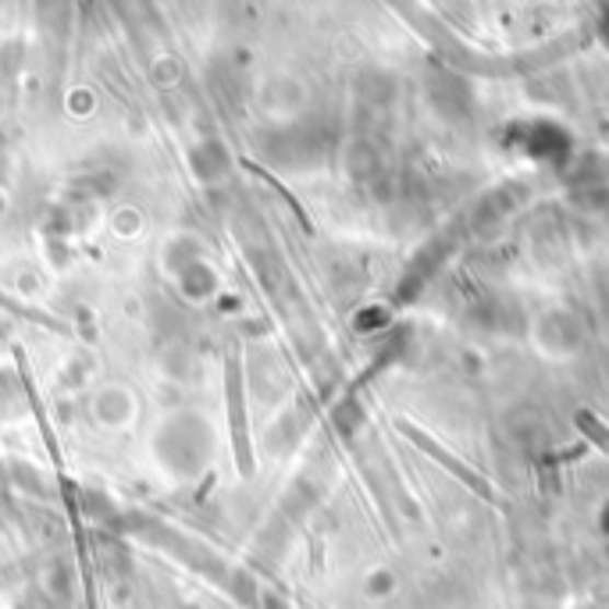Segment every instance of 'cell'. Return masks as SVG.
<instances>
[{"mask_svg":"<svg viewBox=\"0 0 609 609\" xmlns=\"http://www.w3.org/2000/svg\"><path fill=\"white\" fill-rule=\"evenodd\" d=\"M581 428H588V432H591V435L599 438V443L609 449V432H602V428H599V421H595L591 414H581Z\"/></svg>","mask_w":609,"mask_h":609,"instance_id":"obj_1","label":"cell"}]
</instances>
